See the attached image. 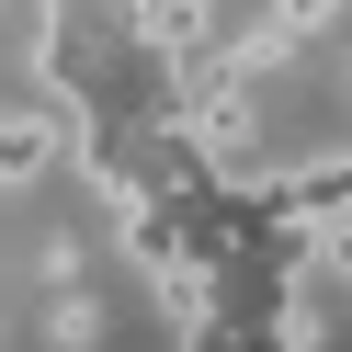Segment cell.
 Segmentation results:
<instances>
[{"instance_id":"obj_2","label":"cell","mask_w":352,"mask_h":352,"mask_svg":"<svg viewBox=\"0 0 352 352\" xmlns=\"http://www.w3.org/2000/svg\"><path fill=\"white\" fill-rule=\"evenodd\" d=\"M318 23H341V0H273V34H284V46L318 34Z\"/></svg>"},{"instance_id":"obj_1","label":"cell","mask_w":352,"mask_h":352,"mask_svg":"<svg viewBox=\"0 0 352 352\" xmlns=\"http://www.w3.org/2000/svg\"><path fill=\"white\" fill-rule=\"evenodd\" d=\"M46 160H57V125H46V114H0V193L34 182Z\"/></svg>"}]
</instances>
